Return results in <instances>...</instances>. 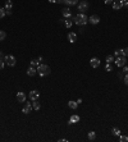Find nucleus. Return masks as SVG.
Masks as SVG:
<instances>
[{
  "label": "nucleus",
  "mask_w": 128,
  "mask_h": 142,
  "mask_svg": "<svg viewBox=\"0 0 128 142\" xmlns=\"http://www.w3.org/2000/svg\"><path fill=\"white\" fill-rule=\"evenodd\" d=\"M120 8H123V1L122 0H115V1H113V9L119 10Z\"/></svg>",
  "instance_id": "9"
},
{
  "label": "nucleus",
  "mask_w": 128,
  "mask_h": 142,
  "mask_svg": "<svg viewBox=\"0 0 128 142\" xmlns=\"http://www.w3.org/2000/svg\"><path fill=\"white\" fill-rule=\"evenodd\" d=\"M62 13H63L64 18H67V19H68V18H71V19H74V17L72 16V12H71V9H69V8H64Z\"/></svg>",
  "instance_id": "8"
},
{
  "label": "nucleus",
  "mask_w": 128,
  "mask_h": 142,
  "mask_svg": "<svg viewBox=\"0 0 128 142\" xmlns=\"http://www.w3.org/2000/svg\"><path fill=\"white\" fill-rule=\"evenodd\" d=\"M50 3H56V0H49Z\"/></svg>",
  "instance_id": "38"
},
{
  "label": "nucleus",
  "mask_w": 128,
  "mask_h": 142,
  "mask_svg": "<svg viewBox=\"0 0 128 142\" xmlns=\"http://www.w3.org/2000/svg\"><path fill=\"white\" fill-rule=\"evenodd\" d=\"M68 106H69L71 109H74V110H76L77 106H78V102H77V101H68Z\"/></svg>",
  "instance_id": "17"
},
{
  "label": "nucleus",
  "mask_w": 128,
  "mask_h": 142,
  "mask_svg": "<svg viewBox=\"0 0 128 142\" xmlns=\"http://www.w3.org/2000/svg\"><path fill=\"white\" fill-rule=\"evenodd\" d=\"M114 62H115V65H117V67H124V65H126V56H124V55L117 56Z\"/></svg>",
  "instance_id": "4"
},
{
  "label": "nucleus",
  "mask_w": 128,
  "mask_h": 142,
  "mask_svg": "<svg viewBox=\"0 0 128 142\" xmlns=\"http://www.w3.org/2000/svg\"><path fill=\"white\" fill-rule=\"evenodd\" d=\"M39 64H40L39 59H32V60H31V65H32V67H37Z\"/></svg>",
  "instance_id": "24"
},
{
  "label": "nucleus",
  "mask_w": 128,
  "mask_h": 142,
  "mask_svg": "<svg viewBox=\"0 0 128 142\" xmlns=\"http://www.w3.org/2000/svg\"><path fill=\"white\" fill-rule=\"evenodd\" d=\"M78 3V0H64V4L67 5H76Z\"/></svg>",
  "instance_id": "18"
},
{
  "label": "nucleus",
  "mask_w": 128,
  "mask_h": 142,
  "mask_svg": "<svg viewBox=\"0 0 128 142\" xmlns=\"http://www.w3.org/2000/svg\"><path fill=\"white\" fill-rule=\"evenodd\" d=\"M123 6H124V8H127V9H128V3H123Z\"/></svg>",
  "instance_id": "37"
},
{
  "label": "nucleus",
  "mask_w": 128,
  "mask_h": 142,
  "mask_svg": "<svg viewBox=\"0 0 128 142\" xmlns=\"http://www.w3.org/2000/svg\"><path fill=\"white\" fill-rule=\"evenodd\" d=\"M74 23H76L77 26H85L87 22H88V18L85 13H79L77 14V16H74Z\"/></svg>",
  "instance_id": "1"
},
{
  "label": "nucleus",
  "mask_w": 128,
  "mask_h": 142,
  "mask_svg": "<svg viewBox=\"0 0 128 142\" xmlns=\"http://www.w3.org/2000/svg\"><path fill=\"white\" fill-rule=\"evenodd\" d=\"M105 69H106L108 72H111V71H113V67H111V64H109V63H108V64H106V67H105Z\"/></svg>",
  "instance_id": "29"
},
{
  "label": "nucleus",
  "mask_w": 128,
  "mask_h": 142,
  "mask_svg": "<svg viewBox=\"0 0 128 142\" xmlns=\"http://www.w3.org/2000/svg\"><path fill=\"white\" fill-rule=\"evenodd\" d=\"M64 23H65V27H67V28H71V27H72V24H73V22H72V19H71V18H68V19H67V21L64 22Z\"/></svg>",
  "instance_id": "20"
},
{
  "label": "nucleus",
  "mask_w": 128,
  "mask_h": 142,
  "mask_svg": "<svg viewBox=\"0 0 128 142\" xmlns=\"http://www.w3.org/2000/svg\"><path fill=\"white\" fill-rule=\"evenodd\" d=\"M79 117L78 115H72L71 117V119H69V122H68V124H73V123H77V122H79Z\"/></svg>",
  "instance_id": "15"
},
{
  "label": "nucleus",
  "mask_w": 128,
  "mask_h": 142,
  "mask_svg": "<svg viewBox=\"0 0 128 142\" xmlns=\"http://www.w3.org/2000/svg\"><path fill=\"white\" fill-rule=\"evenodd\" d=\"M114 60H115V59H114V56H113V55H108V56H106V62H108L109 64H111Z\"/></svg>",
  "instance_id": "25"
},
{
  "label": "nucleus",
  "mask_w": 128,
  "mask_h": 142,
  "mask_svg": "<svg viewBox=\"0 0 128 142\" xmlns=\"http://www.w3.org/2000/svg\"><path fill=\"white\" fill-rule=\"evenodd\" d=\"M123 55H124V56H128V47L123 50Z\"/></svg>",
  "instance_id": "32"
},
{
  "label": "nucleus",
  "mask_w": 128,
  "mask_h": 142,
  "mask_svg": "<svg viewBox=\"0 0 128 142\" xmlns=\"http://www.w3.org/2000/svg\"><path fill=\"white\" fill-rule=\"evenodd\" d=\"M0 59H1V60H3V59H5V56H4L3 53H0Z\"/></svg>",
  "instance_id": "35"
},
{
  "label": "nucleus",
  "mask_w": 128,
  "mask_h": 142,
  "mask_svg": "<svg viewBox=\"0 0 128 142\" xmlns=\"http://www.w3.org/2000/svg\"><path fill=\"white\" fill-rule=\"evenodd\" d=\"M36 71H37V73H39L41 77L49 76L50 72H51L50 67H49V65H46V64H39V65H37V68H36Z\"/></svg>",
  "instance_id": "2"
},
{
  "label": "nucleus",
  "mask_w": 128,
  "mask_h": 142,
  "mask_svg": "<svg viewBox=\"0 0 128 142\" xmlns=\"http://www.w3.org/2000/svg\"><path fill=\"white\" fill-rule=\"evenodd\" d=\"M5 16H6V10H5V9H3V8H0V19L4 18Z\"/></svg>",
  "instance_id": "26"
},
{
  "label": "nucleus",
  "mask_w": 128,
  "mask_h": 142,
  "mask_svg": "<svg viewBox=\"0 0 128 142\" xmlns=\"http://www.w3.org/2000/svg\"><path fill=\"white\" fill-rule=\"evenodd\" d=\"M123 72H124L126 74L128 73V67H126V65H124V69H123Z\"/></svg>",
  "instance_id": "34"
},
{
  "label": "nucleus",
  "mask_w": 128,
  "mask_h": 142,
  "mask_svg": "<svg viewBox=\"0 0 128 142\" xmlns=\"http://www.w3.org/2000/svg\"><path fill=\"white\" fill-rule=\"evenodd\" d=\"M104 1H105V4H113L114 0H104Z\"/></svg>",
  "instance_id": "33"
},
{
  "label": "nucleus",
  "mask_w": 128,
  "mask_h": 142,
  "mask_svg": "<svg viewBox=\"0 0 128 142\" xmlns=\"http://www.w3.org/2000/svg\"><path fill=\"white\" fill-rule=\"evenodd\" d=\"M88 22H90L91 24H97V23L100 22V17H99V16H95V14H94V16H91V17L88 18Z\"/></svg>",
  "instance_id": "10"
},
{
  "label": "nucleus",
  "mask_w": 128,
  "mask_h": 142,
  "mask_svg": "<svg viewBox=\"0 0 128 142\" xmlns=\"http://www.w3.org/2000/svg\"><path fill=\"white\" fill-rule=\"evenodd\" d=\"M119 141L120 142H128V137L127 136H122V134H120V136H119Z\"/></svg>",
  "instance_id": "27"
},
{
  "label": "nucleus",
  "mask_w": 128,
  "mask_h": 142,
  "mask_svg": "<svg viewBox=\"0 0 128 142\" xmlns=\"http://www.w3.org/2000/svg\"><path fill=\"white\" fill-rule=\"evenodd\" d=\"M4 67H5V62H3L1 59H0V69H4Z\"/></svg>",
  "instance_id": "30"
},
{
  "label": "nucleus",
  "mask_w": 128,
  "mask_h": 142,
  "mask_svg": "<svg viewBox=\"0 0 128 142\" xmlns=\"http://www.w3.org/2000/svg\"><path fill=\"white\" fill-rule=\"evenodd\" d=\"M5 10H12L13 9V3H12V0H8V1L5 3Z\"/></svg>",
  "instance_id": "16"
},
{
  "label": "nucleus",
  "mask_w": 128,
  "mask_h": 142,
  "mask_svg": "<svg viewBox=\"0 0 128 142\" xmlns=\"http://www.w3.org/2000/svg\"><path fill=\"white\" fill-rule=\"evenodd\" d=\"M76 40H77V35L74 33V32H69L68 33V41L72 42V44H74V42H76Z\"/></svg>",
  "instance_id": "12"
},
{
  "label": "nucleus",
  "mask_w": 128,
  "mask_h": 142,
  "mask_svg": "<svg viewBox=\"0 0 128 142\" xmlns=\"http://www.w3.org/2000/svg\"><path fill=\"white\" fill-rule=\"evenodd\" d=\"M90 64H91L92 68H97V67L100 65V59H97V58H92L91 60H90Z\"/></svg>",
  "instance_id": "11"
},
{
  "label": "nucleus",
  "mask_w": 128,
  "mask_h": 142,
  "mask_svg": "<svg viewBox=\"0 0 128 142\" xmlns=\"http://www.w3.org/2000/svg\"><path fill=\"white\" fill-rule=\"evenodd\" d=\"M6 16H12V10H6Z\"/></svg>",
  "instance_id": "36"
},
{
  "label": "nucleus",
  "mask_w": 128,
  "mask_h": 142,
  "mask_svg": "<svg viewBox=\"0 0 128 142\" xmlns=\"http://www.w3.org/2000/svg\"><path fill=\"white\" fill-rule=\"evenodd\" d=\"M95 138H96V133H95L94 131L88 132V140H90V141H94Z\"/></svg>",
  "instance_id": "19"
},
{
  "label": "nucleus",
  "mask_w": 128,
  "mask_h": 142,
  "mask_svg": "<svg viewBox=\"0 0 128 142\" xmlns=\"http://www.w3.org/2000/svg\"><path fill=\"white\" fill-rule=\"evenodd\" d=\"M5 37H6V33L4 31H0V41H3Z\"/></svg>",
  "instance_id": "28"
},
{
  "label": "nucleus",
  "mask_w": 128,
  "mask_h": 142,
  "mask_svg": "<svg viewBox=\"0 0 128 142\" xmlns=\"http://www.w3.org/2000/svg\"><path fill=\"white\" fill-rule=\"evenodd\" d=\"M29 99H31L32 101L39 100V99H40V94H39V91H36V90H33V91H31V92H29Z\"/></svg>",
  "instance_id": "7"
},
{
  "label": "nucleus",
  "mask_w": 128,
  "mask_h": 142,
  "mask_svg": "<svg viewBox=\"0 0 128 142\" xmlns=\"http://www.w3.org/2000/svg\"><path fill=\"white\" fill-rule=\"evenodd\" d=\"M32 104L31 102H26V105L23 106V109H22V113H23V114H29V113H31V111H32Z\"/></svg>",
  "instance_id": "5"
},
{
  "label": "nucleus",
  "mask_w": 128,
  "mask_h": 142,
  "mask_svg": "<svg viewBox=\"0 0 128 142\" xmlns=\"http://www.w3.org/2000/svg\"><path fill=\"white\" fill-rule=\"evenodd\" d=\"M4 62H5L6 65H9V67H14V65H16V63H17L16 58H14L13 55H6L5 59H4Z\"/></svg>",
  "instance_id": "3"
},
{
  "label": "nucleus",
  "mask_w": 128,
  "mask_h": 142,
  "mask_svg": "<svg viewBox=\"0 0 128 142\" xmlns=\"http://www.w3.org/2000/svg\"><path fill=\"white\" fill-rule=\"evenodd\" d=\"M123 81H124V83H126V86H128V73H127L126 76H124V79H123Z\"/></svg>",
  "instance_id": "31"
},
{
  "label": "nucleus",
  "mask_w": 128,
  "mask_h": 142,
  "mask_svg": "<svg viewBox=\"0 0 128 142\" xmlns=\"http://www.w3.org/2000/svg\"><path fill=\"white\" fill-rule=\"evenodd\" d=\"M32 108H33L35 110H39V109L41 108L40 102H37V100H36V101H33V104H32Z\"/></svg>",
  "instance_id": "21"
},
{
  "label": "nucleus",
  "mask_w": 128,
  "mask_h": 142,
  "mask_svg": "<svg viewBox=\"0 0 128 142\" xmlns=\"http://www.w3.org/2000/svg\"><path fill=\"white\" fill-rule=\"evenodd\" d=\"M122 1H123V3H128V0H122Z\"/></svg>",
  "instance_id": "39"
},
{
  "label": "nucleus",
  "mask_w": 128,
  "mask_h": 142,
  "mask_svg": "<svg viewBox=\"0 0 128 142\" xmlns=\"http://www.w3.org/2000/svg\"><path fill=\"white\" fill-rule=\"evenodd\" d=\"M17 101L18 102H25L26 101V95L23 92H18L17 94Z\"/></svg>",
  "instance_id": "13"
},
{
  "label": "nucleus",
  "mask_w": 128,
  "mask_h": 142,
  "mask_svg": "<svg viewBox=\"0 0 128 142\" xmlns=\"http://www.w3.org/2000/svg\"><path fill=\"white\" fill-rule=\"evenodd\" d=\"M111 132H113L114 136H120V131H119V128H117V127H114V128L111 129Z\"/></svg>",
  "instance_id": "22"
},
{
  "label": "nucleus",
  "mask_w": 128,
  "mask_h": 142,
  "mask_svg": "<svg viewBox=\"0 0 128 142\" xmlns=\"http://www.w3.org/2000/svg\"><path fill=\"white\" fill-rule=\"evenodd\" d=\"M120 55H123V50H122V49H118V50L114 51V56H115V58H117V56H120Z\"/></svg>",
  "instance_id": "23"
},
{
  "label": "nucleus",
  "mask_w": 128,
  "mask_h": 142,
  "mask_svg": "<svg viewBox=\"0 0 128 142\" xmlns=\"http://www.w3.org/2000/svg\"><path fill=\"white\" fill-rule=\"evenodd\" d=\"M87 9H88V3H87V1H85V0H83L82 3H79V4H78V10H79L81 13H85Z\"/></svg>",
  "instance_id": "6"
},
{
  "label": "nucleus",
  "mask_w": 128,
  "mask_h": 142,
  "mask_svg": "<svg viewBox=\"0 0 128 142\" xmlns=\"http://www.w3.org/2000/svg\"><path fill=\"white\" fill-rule=\"evenodd\" d=\"M37 73V71H36V68H35V67H29V68L27 69V74H28V76L29 77H32V76H35V74Z\"/></svg>",
  "instance_id": "14"
}]
</instances>
